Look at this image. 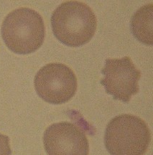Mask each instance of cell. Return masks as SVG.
Wrapping results in <instances>:
<instances>
[{"instance_id": "1", "label": "cell", "mask_w": 153, "mask_h": 155, "mask_svg": "<svg viewBox=\"0 0 153 155\" xmlns=\"http://www.w3.org/2000/svg\"><path fill=\"white\" fill-rule=\"evenodd\" d=\"M51 25L58 40L70 47H78L86 44L94 37L97 19L86 4L67 1L53 12Z\"/></svg>"}, {"instance_id": "2", "label": "cell", "mask_w": 153, "mask_h": 155, "mask_svg": "<svg viewBox=\"0 0 153 155\" xmlns=\"http://www.w3.org/2000/svg\"><path fill=\"white\" fill-rule=\"evenodd\" d=\"M45 35L43 19L33 9L21 7L9 13L2 25V36L9 50L30 54L41 47Z\"/></svg>"}, {"instance_id": "3", "label": "cell", "mask_w": 153, "mask_h": 155, "mask_svg": "<svg viewBox=\"0 0 153 155\" xmlns=\"http://www.w3.org/2000/svg\"><path fill=\"white\" fill-rule=\"evenodd\" d=\"M151 141V132L144 120L121 114L108 124L104 144L111 155H145Z\"/></svg>"}, {"instance_id": "4", "label": "cell", "mask_w": 153, "mask_h": 155, "mask_svg": "<svg viewBox=\"0 0 153 155\" xmlns=\"http://www.w3.org/2000/svg\"><path fill=\"white\" fill-rule=\"evenodd\" d=\"M78 83L73 70L64 64H47L35 77V88L38 96L52 104L66 103L75 96Z\"/></svg>"}, {"instance_id": "5", "label": "cell", "mask_w": 153, "mask_h": 155, "mask_svg": "<svg viewBox=\"0 0 153 155\" xmlns=\"http://www.w3.org/2000/svg\"><path fill=\"white\" fill-rule=\"evenodd\" d=\"M101 72L104 77L101 83L106 94L115 100L129 103L131 96L139 92L138 83L142 74L128 56L106 59Z\"/></svg>"}, {"instance_id": "6", "label": "cell", "mask_w": 153, "mask_h": 155, "mask_svg": "<svg viewBox=\"0 0 153 155\" xmlns=\"http://www.w3.org/2000/svg\"><path fill=\"white\" fill-rule=\"evenodd\" d=\"M44 147L48 155H88L89 144L83 129L71 122L53 124L46 129Z\"/></svg>"}, {"instance_id": "7", "label": "cell", "mask_w": 153, "mask_h": 155, "mask_svg": "<svg viewBox=\"0 0 153 155\" xmlns=\"http://www.w3.org/2000/svg\"><path fill=\"white\" fill-rule=\"evenodd\" d=\"M153 3L140 7L131 19V28L134 35L139 41L152 45Z\"/></svg>"}, {"instance_id": "8", "label": "cell", "mask_w": 153, "mask_h": 155, "mask_svg": "<svg viewBox=\"0 0 153 155\" xmlns=\"http://www.w3.org/2000/svg\"><path fill=\"white\" fill-rule=\"evenodd\" d=\"M9 139L7 136L0 134V155H11Z\"/></svg>"}]
</instances>
